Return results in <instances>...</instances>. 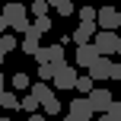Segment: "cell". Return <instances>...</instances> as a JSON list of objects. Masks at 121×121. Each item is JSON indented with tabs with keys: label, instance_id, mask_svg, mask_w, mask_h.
Instances as JSON below:
<instances>
[{
	"label": "cell",
	"instance_id": "6da1fadb",
	"mask_svg": "<svg viewBox=\"0 0 121 121\" xmlns=\"http://www.w3.org/2000/svg\"><path fill=\"white\" fill-rule=\"evenodd\" d=\"M3 16H6V22H10V29H13V32H22V35H26V32L32 29L26 6H22V3H16V0H6V3H3Z\"/></svg>",
	"mask_w": 121,
	"mask_h": 121
},
{
	"label": "cell",
	"instance_id": "7a4b0ae2",
	"mask_svg": "<svg viewBox=\"0 0 121 121\" xmlns=\"http://www.w3.org/2000/svg\"><path fill=\"white\" fill-rule=\"evenodd\" d=\"M92 42H96L99 54H121V35L112 32V29H99Z\"/></svg>",
	"mask_w": 121,
	"mask_h": 121
},
{
	"label": "cell",
	"instance_id": "3957f363",
	"mask_svg": "<svg viewBox=\"0 0 121 121\" xmlns=\"http://www.w3.org/2000/svg\"><path fill=\"white\" fill-rule=\"evenodd\" d=\"M99 57H102V54H99L96 42H83V45H77V67H86V70H89Z\"/></svg>",
	"mask_w": 121,
	"mask_h": 121
},
{
	"label": "cell",
	"instance_id": "277c9868",
	"mask_svg": "<svg viewBox=\"0 0 121 121\" xmlns=\"http://www.w3.org/2000/svg\"><path fill=\"white\" fill-rule=\"evenodd\" d=\"M77 80H80V73H77V67H70V64L57 67V73H54V86L57 89H77Z\"/></svg>",
	"mask_w": 121,
	"mask_h": 121
},
{
	"label": "cell",
	"instance_id": "5b68a950",
	"mask_svg": "<svg viewBox=\"0 0 121 121\" xmlns=\"http://www.w3.org/2000/svg\"><path fill=\"white\" fill-rule=\"evenodd\" d=\"M35 57H38V64H57V67H64V64H67V54H64V48H60V45L38 48V51H35Z\"/></svg>",
	"mask_w": 121,
	"mask_h": 121
},
{
	"label": "cell",
	"instance_id": "8992f818",
	"mask_svg": "<svg viewBox=\"0 0 121 121\" xmlns=\"http://www.w3.org/2000/svg\"><path fill=\"white\" fill-rule=\"evenodd\" d=\"M96 26H99L96 19H80V26L73 29V35H70V38H73L77 45H83V42H92V38H96V32H99Z\"/></svg>",
	"mask_w": 121,
	"mask_h": 121
},
{
	"label": "cell",
	"instance_id": "52a82bcc",
	"mask_svg": "<svg viewBox=\"0 0 121 121\" xmlns=\"http://www.w3.org/2000/svg\"><path fill=\"white\" fill-rule=\"evenodd\" d=\"M96 22H99V29H112V32H115L121 26V13L115 10V6H102L99 16H96Z\"/></svg>",
	"mask_w": 121,
	"mask_h": 121
},
{
	"label": "cell",
	"instance_id": "ba28073f",
	"mask_svg": "<svg viewBox=\"0 0 121 121\" xmlns=\"http://www.w3.org/2000/svg\"><path fill=\"white\" fill-rule=\"evenodd\" d=\"M70 115H77L80 121H89L92 115H99V112L92 108L89 96H80V99H73V102H70Z\"/></svg>",
	"mask_w": 121,
	"mask_h": 121
},
{
	"label": "cell",
	"instance_id": "9c48e42d",
	"mask_svg": "<svg viewBox=\"0 0 121 121\" xmlns=\"http://www.w3.org/2000/svg\"><path fill=\"white\" fill-rule=\"evenodd\" d=\"M89 102H92V108L102 115V112H108L112 105H115V99H112L108 89H92V92H89Z\"/></svg>",
	"mask_w": 121,
	"mask_h": 121
},
{
	"label": "cell",
	"instance_id": "30bf717a",
	"mask_svg": "<svg viewBox=\"0 0 121 121\" xmlns=\"http://www.w3.org/2000/svg\"><path fill=\"white\" fill-rule=\"evenodd\" d=\"M112 70H115V60H108V54H102L96 64L89 67L92 80H112Z\"/></svg>",
	"mask_w": 121,
	"mask_h": 121
},
{
	"label": "cell",
	"instance_id": "8fae6325",
	"mask_svg": "<svg viewBox=\"0 0 121 121\" xmlns=\"http://www.w3.org/2000/svg\"><path fill=\"white\" fill-rule=\"evenodd\" d=\"M32 99H35V102L38 105H45V102H48V99H54V92H51V86L48 83H45V80H38V83H32Z\"/></svg>",
	"mask_w": 121,
	"mask_h": 121
},
{
	"label": "cell",
	"instance_id": "7c38bea8",
	"mask_svg": "<svg viewBox=\"0 0 121 121\" xmlns=\"http://www.w3.org/2000/svg\"><path fill=\"white\" fill-rule=\"evenodd\" d=\"M38 48H42V32L29 29V32H26V38H22V51H26V54H35Z\"/></svg>",
	"mask_w": 121,
	"mask_h": 121
},
{
	"label": "cell",
	"instance_id": "4fadbf2b",
	"mask_svg": "<svg viewBox=\"0 0 121 121\" xmlns=\"http://www.w3.org/2000/svg\"><path fill=\"white\" fill-rule=\"evenodd\" d=\"M0 105L13 112V108H22V99H16V92H6L3 89V92H0Z\"/></svg>",
	"mask_w": 121,
	"mask_h": 121
},
{
	"label": "cell",
	"instance_id": "5bb4252c",
	"mask_svg": "<svg viewBox=\"0 0 121 121\" xmlns=\"http://www.w3.org/2000/svg\"><path fill=\"white\" fill-rule=\"evenodd\" d=\"M13 89H26V92H29V89H32L29 73H22V70H19V73H13Z\"/></svg>",
	"mask_w": 121,
	"mask_h": 121
},
{
	"label": "cell",
	"instance_id": "9a60e30c",
	"mask_svg": "<svg viewBox=\"0 0 121 121\" xmlns=\"http://www.w3.org/2000/svg\"><path fill=\"white\" fill-rule=\"evenodd\" d=\"M6 51H16V38L13 35H0V64H3Z\"/></svg>",
	"mask_w": 121,
	"mask_h": 121
},
{
	"label": "cell",
	"instance_id": "2e32d148",
	"mask_svg": "<svg viewBox=\"0 0 121 121\" xmlns=\"http://www.w3.org/2000/svg\"><path fill=\"white\" fill-rule=\"evenodd\" d=\"M48 3L57 10V16H73V3L70 0H48Z\"/></svg>",
	"mask_w": 121,
	"mask_h": 121
},
{
	"label": "cell",
	"instance_id": "e0dca14e",
	"mask_svg": "<svg viewBox=\"0 0 121 121\" xmlns=\"http://www.w3.org/2000/svg\"><path fill=\"white\" fill-rule=\"evenodd\" d=\"M92 83H96V80H92V73H86V77H80V80H77V89L83 92V96H89V92L96 89Z\"/></svg>",
	"mask_w": 121,
	"mask_h": 121
},
{
	"label": "cell",
	"instance_id": "ac0fdd59",
	"mask_svg": "<svg viewBox=\"0 0 121 121\" xmlns=\"http://www.w3.org/2000/svg\"><path fill=\"white\" fill-rule=\"evenodd\" d=\"M54 73H57V64H38V80H54Z\"/></svg>",
	"mask_w": 121,
	"mask_h": 121
},
{
	"label": "cell",
	"instance_id": "d6986e66",
	"mask_svg": "<svg viewBox=\"0 0 121 121\" xmlns=\"http://www.w3.org/2000/svg\"><path fill=\"white\" fill-rule=\"evenodd\" d=\"M42 112H45L48 118H57V112H60V102H57V96H54V99H48V102L42 105Z\"/></svg>",
	"mask_w": 121,
	"mask_h": 121
},
{
	"label": "cell",
	"instance_id": "ffe728a7",
	"mask_svg": "<svg viewBox=\"0 0 121 121\" xmlns=\"http://www.w3.org/2000/svg\"><path fill=\"white\" fill-rule=\"evenodd\" d=\"M32 29H35V32H42V35H45V32L51 29V19H48V16H35V22H32Z\"/></svg>",
	"mask_w": 121,
	"mask_h": 121
},
{
	"label": "cell",
	"instance_id": "44dd1931",
	"mask_svg": "<svg viewBox=\"0 0 121 121\" xmlns=\"http://www.w3.org/2000/svg\"><path fill=\"white\" fill-rule=\"evenodd\" d=\"M48 0H35V3H32V16H48Z\"/></svg>",
	"mask_w": 121,
	"mask_h": 121
},
{
	"label": "cell",
	"instance_id": "7402d4cb",
	"mask_svg": "<svg viewBox=\"0 0 121 121\" xmlns=\"http://www.w3.org/2000/svg\"><path fill=\"white\" fill-rule=\"evenodd\" d=\"M22 108H26V112L32 115V112H42V105H38L35 99H32V92H26V99H22Z\"/></svg>",
	"mask_w": 121,
	"mask_h": 121
},
{
	"label": "cell",
	"instance_id": "603a6c76",
	"mask_svg": "<svg viewBox=\"0 0 121 121\" xmlns=\"http://www.w3.org/2000/svg\"><path fill=\"white\" fill-rule=\"evenodd\" d=\"M99 16V10H92V6H83L80 10V19H96Z\"/></svg>",
	"mask_w": 121,
	"mask_h": 121
},
{
	"label": "cell",
	"instance_id": "cb8c5ba5",
	"mask_svg": "<svg viewBox=\"0 0 121 121\" xmlns=\"http://www.w3.org/2000/svg\"><path fill=\"white\" fill-rule=\"evenodd\" d=\"M108 115H112V121H121V102L112 105V108H108Z\"/></svg>",
	"mask_w": 121,
	"mask_h": 121
},
{
	"label": "cell",
	"instance_id": "d4e9b609",
	"mask_svg": "<svg viewBox=\"0 0 121 121\" xmlns=\"http://www.w3.org/2000/svg\"><path fill=\"white\" fill-rule=\"evenodd\" d=\"M29 121H48V115H45V112H32Z\"/></svg>",
	"mask_w": 121,
	"mask_h": 121
},
{
	"label": "cell",
	"instance_id": "484cf974",
	"mask_svg": "<svg viewBox=\"0 0 121 121\" xmlns=\"http://www.w3.org/2000/svg\"><path fill=\"white\" fill-rule=\"evenodd\" d=\"M6 29H10V22H6V16L0 13V35H6Z\"/></svg>",
	"mask_w": 121,
	"mask_h": 121
},
{
	"label": "cell",
	"instance_id": "4316f807",
	"mask_svg": "<svg viewBox=\"0 0 121 121\" xmlns=\"http://www.w3.org/2000/svg\"><path fill=\"white\" fill-rule=\"evenodd\" d=\"M112 80H121V64H115V70H112Z\"/></svg>",
	"mask_w": 121,
	"mask_h": 121
},
{
	"label": "cell",
	"instance_id": "83f0119b",
	"mask_svg": "<svg viewBox=\"0 0 121 121\" xmlns=\"http://www.w3.org/2000/svg\"><path fill=\"white\" fill-rule=\"evenodd\" d=\"M3 86H6V77H3V73H0V92H3Z\"/></svg>",
	"mask_w": 121,
	"mask_h": 121
},
{
	"label": "cell",
	"instance_id": "f1b7e54d",
	"mask_svg": "<svg viewBox=\"0 0 121 121\" xmlns=\"http://www.w3.org/2000/svg\"><path fill=\"white\" fill-rule=\"evenodd\" d=\"M64 121H80V118H77V115H67V118H64Z\"/></svg>",
	"mask_w": 121,
	"mask_h": 121
},
{
	"label": "cell",
	"instance_id": "f546056e",
	"mask_svg": "<svg viewBox=\"0 0 121 121\" xmlns=\"http://www.w3.org/2000/svg\"><path fill=\"white\" fill-rule=\"evenodd\" d=\"M0 121H10V118H3V115H0Z\"/></svg>",
	"mask_w": 121,
	"mask_h": 121
},
{
	"label": "cell",
	"instance_id": "4dcf8cb0",
	"mask_svg": "<svg viewBox=\"0 0 121 121\" xmlns=\"http://www.w3.org/2000/svg\"><path fill=\"white\" fill-rule=\"evenodd\" d=\"M0 13H3V3H0Z\"/></svg>",
	"mask_w": 121,
	"mask_h": 121
},
{
	"label": "cell",
	"instance_id": "1f68e13d",
	"mask_svg": "<svg viewBox=\"0 0 121 121\" xmlns=\"http://www.w3.org/2000/svg\"><path fill=\"white\" fill-rule=\"evenodd\" d=\"M0 112H3V105H0Z\"/></svg>",
	"mask_w": 121,
	"mask_h": 121
},
{
	"label": "cell",
	"instance_id": "d6a6232c",
	"mask_svg": "<svg viewBox=\"0 0 121 121\" xmlns=\"http://www.w3.org/2000/svg\"><path fill=\"white\" fill-rule=\"evenodd\" d=\"M48 121H54V118H48Z\"/></svg>",
	"mask_w": 121,
	"mask_h": 121
}]
</instances>
